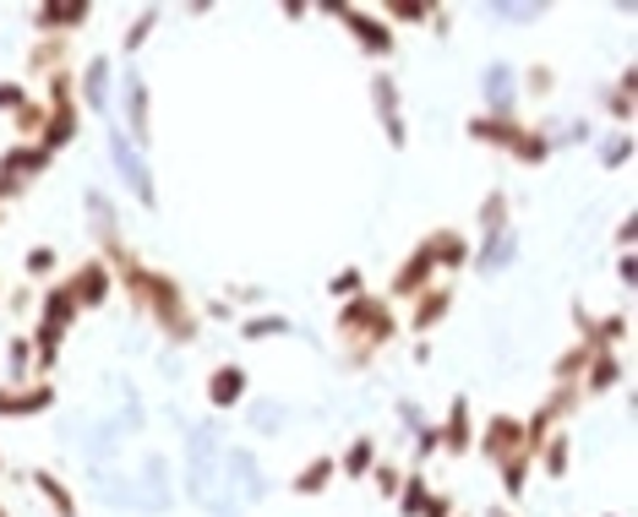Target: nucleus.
Returning a JSON list of instances; mask_svg holds the SVG:
<instances>
[{"mask_svg":"<svg viewBox=\"0 0 638 517\" xmlns=\"http://www.w3.org/2000/svg\"><path fill=\"white\" fill-rule=\"evenodd\" d=\"M88 213H93V240H99V262L115 273V289L126 294V305L159 327V338L170 349H191L202 338V311L186 294V283L153 262L137 256V245L121 235V213L104 191H88Z\"/></svg>","mask_w":638,"mask_h":517,"instance_id":"f257e3e1","label":"nucleus"},{"mask_svg":"<svg viewBox=\"0 0 638 517\" xmlns=\"http://www.w3.org/2000/svg\"><path fill=\"white\" fill-rule=\"evenodd\" d=\"M399 332H404V321H399L388 294L361 289L355 300H345L334 311V338H339V365L345 370H372L399 343Z\"/></svg>","mask_w":638,"mask_h":517,"instance_id":"f03ea898","label":"nucleus"},{"mask_svg":"<svg viewBox=\"0 0 638 517\" xmlns=\"http://www.w3.org/2000/svg\"><path fill=\"white\" fill-rule=\"evenodd\" d=\"M464 131H470V142H480V148H491V153H508L513 164H524V169H540L551 153H556V137L546 131V126H529L518 110L513 115H470L464 121Z\"/></svg>","mask_w":638,"mask_h":517,"instance_id":"7ed1b4c3","label":"nucleus"},{"mask_svg":"<svg viewBox=\"0 0 638 517\" xmlns=\"http://www.w3.org/2000/svg\"><path fill=\"white\" fill-rule=\"evenodd\" d=\"M323 17H334V23H345L350 28V39H355V50L366 55V61H377V66H388L393 55H399V34L372 12V7H323Z\"/></svg>","mask_w":638,"mask_h":517,"instance_id":"20e7f679","label":"nucleus"},{"mask_svg":"<svg viewBox=\"0 0 638 517\" xmlns=\"http://www.w3.org/2000/svg\"><path fill=\"white\" fill-rule=\"evenodd\" d=\"M366 93H372V110H377V121H383V137H388V148H393V153H404V148H410V126H404L399 77H393L388 66H377V72H372V83H366Z\"/></svg>","mask_w":638,"mask_h":517,"instance_id":"39448f33","label":"nucleus"},{"mask_svg":"<svg viewBox=\"0 0 638 517\" xmlns=\"http://www.w3.org/2000/svg\"><path fill=\"white\" fill-rule=\"evenodd\" d=\"M573 343H584L589 354H600V349H622L627 343V311H605V316H595L584 300H573Z\"/></svg>","mask_w":638,"mask_h":517,"instance_id":"423d86ee","label":"nucleus"},{"mask_svg":"<svg viewBox=\"0 0 638 517\" xmlns=\"http://www.w3.org/2000/svg\"><path fill=\"white\" fill-rule=\"evenodd\" d=\"M475 452H480L491 468H502L508 457L524 452V419H518V414H491L486 425H475Z\"/></svg>","mask_w":638,"mask_h":517,"instance_id":"0eeeda50","label":"nucleus"},{"mask_svg":"<svg viewBox=\"0 0 638 517\" xmlns=\"http://www.w3.org/2000/svg\"><path fill=\"white\" fill-rule=\"evenodd\" d=\"M442 273H437V262H431V251H426V240H415L410 245V256L393 267V278H388V300H415L421 289H431Z\"/></svg>","mask_w":638,"mask_h":517,"instance_id":"6e6552de","label":"nucleus"},{"mask_svg":"<svg viewBox=\"0 0 638 517\" xmlns=\"http://www.w3.org/2000/svg\"><path fill=\"white\" fill-rule=\"evenodd\" d=\"M93 23L88 0H61V7H34V34L39 39H77Z\"/></svg>","mask_w":638,"mask_h":517,"instance_id":"1a4fd4ad","label":"nucleus"},{"mask_svg":"<svg viewBox=\"0 0 638 517\" xmlns=\"http://www.w3.org/2000/svg\"><path fill=\"white\" fill-rule=\"evenodd\" d=\"M453 283H431V289H421L415 300H410V316H404V327L415 332V338H431L448 316H453Z\"/></svg>","mask_w":638,"mask_h":517,"instance_id":"9d476101","label":"nucleus"},{"mask_svg":"<svg viewBox=\"0 0 638 517\" xmlns=\"http://www.w3.org/2000/svg\"><path fill=\"white\" fill-rule=\"evenodd\" d=\"M55 408V381H23V387H0V419H34V414H50Z\"/></svg>","mask_w":638,"mask_h":517,"instance_id":"9b49d317","label":"nucleus"},{"mask_svg":"<svg viewBox=\"0 0 638 517\" xmlns=\"http://www.w3.org/2000/svg\"><path fill=\"white\" fill-rule=\"evenodd\" d=\"M426 240V251H431V262H437V273H470V256H475V245H470V235L464 229H453V224H437V229H426L421 235Z\"/></svg>","mask_w":638,"mask_h":517,"instance_id":"f8f14e48","label":"nucleus"},{"mask_svg":"<svg viewBox=\"0 0 638 517\" xmlns=\"http://www.w3.org/2000/svg\"><path fill=\"white\" fill-rule=\"evenodd\" d=\"M66 278H72V289H77L83 316H88V311H104V305L115 300V273H110L99 256H83V262H77V273H66Z\"/></svg>","mask_w":638,"mask_h":517,"instance_id":"ddd939ff","label":"nucleus"},{"mask_svg":"<svg viewBox=\"0 0 638 517\" xmlns=\"http://www.w3.org/2000/svg\"><path fill=\"white\" fill-rule=\"evenodd\" d=\"M55 159L39 148V142H12L7 153H0V180L7 186H17V191H28L34 180H45V169H50Z\"/></svg>","mask_w":638,"mask_h":517,"instance_id":"4468645a","label":"nucleus"},{"mask_svg":"<svg viewBox=\"0 0 638 517\" xmlns=\"http://www.w3.org/2000/svg\"><path fill=\"white\" fill-rule=\"evenodd\" d=\"M132 148H148L153 142V88L142 77H126V131H121Z\"/></svg>","mask_w":638,"mask_h":517,"instance_id":"2eb2a0df","label":"nucleus"},{"mask_svg":"<svg viewBox=\"0 0 638 517\" xmlns=\"http://www.w3.org/2000/svg\"><path fill=\"white\" fill-rule=\"evenodd\" d=\"M246 392H251V376H246L240 360H224V365L208 370V408H218V414H224V408H240Z\"/></svg>","mask_w":638,"mask_h":517,"instance_id":"dca6fc26","label":"nucleus"},{"mask_svg":"<svg viewBox=\"0 0 638 517\" xmlns=\"http://www.w3.org/2000/svg\"><path fill=\"white\" fill-rule=\"evenodd\" d=\"M437 436H442V452H448V457H470V446H475V408H470L464 392H453V403H448Z\"/></svg>","mask_w":638,"mask_h":517,"instance_id":"f3484780","label":"nucleus"},{"mask_svg":"<svg viewBox=\"0 0 638 517\" xmlns=\"http://www.w3.org/2000/svg\"><path fill=\"white\" fill-rule=\"evenodd\" d=\"M622 381H627L622 349H600V354H589V365H584V376H578V392H584V403H589V398H600V392H616Z\"/></svg>","mask_w":638,"mask_h":517,"instance_id":"a211bd4d","label":"nucleus"},{"mask_svg":"<svg viewBox=\"0 0 638 517\" xmlns=\"http://www.w3.org/2000/svg\"><path fill=\"white\" fill-rule=\"evenodd\" d=\"M110 77H115V61H110V55H93V61L83 66V77H77V104H83V115H104V110H110Z\"/></svg>","mask_w":638,"mask_h":517,"instance_id":"6ab92c4d","label":"nucleus"},{"mask_svg":"<svg viewBox=\"0 0 638 517\" xmlns=\"http://www.w3.org/2000/svg\"><path fill=\"white\" fill-rule=\"evenodd\" d=\"M55 72H77V45L72 39H34L28 45V77H55Z\"/></svg>","mask_w":638,"mask_h":517,"instance_id":"aec40b11","label":"nucleus"},{"mask_svg":"<svg viewBox=\"0 0 638 517\" xmlns=\"http://www.w3.org/2000/svg\"><path fill=\"white\" fill-rule=\"evenodd\" d=\"M110 153H115V164H121V175H126V186H132V197L142 202V207H153L159 197H153V180H148V164L137 159V148L121 137V126H110Z\"/></svg>","mask_w":638,"mask_h":517,"instance_id":"412c9836","label":"nucleus"},{"mask_svg":"<svg viewBox=\"0 0 638 517\" xmlns=\"http://www.w3.org/2000/svg\"><path fill=\"white\" fill-rule=\"evenodd\" d=\"M513 256H518V235H513V229L486 235V240L475 245V256H470V273H502Z\"/></svg>","mask_w":638,"mask_h":517,"instance_id":"4be33fe9","label":"nucleus"},{"mask_svg":"<svg viewBox=\"0 0 638 517\" xmlns=\"http://www.w3.org/2000/svg\"><path fill=\"white\" fill-rule=\"evenodd\" d=\"M23 479L50 501V512H55V517H83V512H77V495H72V484H66L61 474H50V468H28Z\"/></svg>","mask_w":638,"mask_h":517,"instance_id":"5701e85b","label":"nucleus"},{"mask_svg":"<svg viewBox=\"0 0 638 517\" xmlns=\"http://www.w3.org/2000/svg\"><path fill=\"white\" fill-rule=\"evenodd\" d=\"M334 479H339V457H334V452H316V457H311V463H305V468L289 479V490L311 501V495H323Z\"/></svg>","mask_w":638,"mask_h":517,"instance_id":"b1692460","label":"nucleus"},{"mask_svg":"<svg viewBox=\"0 0 638 517\" xmlns=\"http://www.w3.org/2000/svg\"><path fill=\"white\" fill-rule=\"evenodd\" d=\"M633 93H638V72H633V66H622L616 88H605V93H600V115H611L622 131L633 126Z\"/></svg>","mask_w":638,"mask_h":517,"instance_id":"393cba45","label":"nucleus"},{"mask_svg":"<svg viewBox=\"0 0 638 517\" xmlns=\"http://www.w3.org/2000/svg\"><path fill=\"white\" fill-rule=\"evenodd\" d=\"M377 17H383L393 34H399V28H415V23L426 28V23L437 17V0H383V7H377Z\"/></svg>","mask_w":638,"mask_h":517,"instance_id":"a878e982","label":"nucleus"},{"mask_svg":"<svg viewBox=\"0 0 638 517\" xmlns=\"http://www.w3.org/2000/svg\"><path fill=\"white\" fill-rule=\"evenodd\" d=\"M502 229H513V197L497 186V191H486L480 197V213H475V235L486 240V235H502Z\"/></svg>","mask_w":638,"mask_h":517,"instance_id":"bb28decb","label":"nucleus"},{"mask_svg":"<svg viewBox=\"0 0 638 517\" xmlns=\"http://www.w3.org/2000/svg\"><path fill=\"white\" fill-rule=\"evenodd\" d=\"M535 468H540L546 479H567V468H573V436H567V430H551V436L540 441V452H535Z\"/></svg>","mask_w":638,"mask_h":517,"instance_id":"cd10ccee","label":"nucleus"},{"mask_svg":"<svg viewBox=\"0 0 638 517\" xmlns=\"http://www.w3.org/2000/svg\"><path fill=\"white\" fill-rule=\"evenodd\" d=\"M377 468V436H355L345 452H339V474L345 479H366Z\"/></svg>","mask_w":638,"mask_h":517,"instance_id":"c85d7f7f","label":"nucleus"},{"mask_svg":"<svg viewBox=\"0 0 638 517\" xmlns=\"http://www.w3.org/2000/svg\"><path fill=\"white\" fill-rule=\"evenodd\" d=\"M508 83H513V72H508V66H486V99H491V110H486V115H513L518 88H508Z\"/></svg>","mask_w":638,"mask_h":517,"instance_id":"c756f323","label":"nucleus"},{"mask_svg":"<svg viewBox=\"0 0 638 517\" xmlns=\"http://www.w3.org/2000/svg\"><path fill=\"white\" fill-rule=\"evenodd\" d=\"M584 365H589V349H584V343H567V349L551 360V387H578Z\"/></svg>","mask_w":638,"mask_h":517,"instance_id":"7c9ffc66","label":"nucleus"},{"mask_svg":"<svg viewBox=\"0 0 638 517\" xmlns=\"http://www.w3.org/2000/svg\"><path fill=\"white\" fill-rule=\"evenodd\" d=\"M426 495H431V484H426V474H421V468H404V484H399V495H393V506H399V517H421V506H426Z\"/></svg>","mask_w":638,"mask_h":517,"instance_id":"2f4dec72","label":"nucleus"},{"mask_svg":"<svg viewBox=\"0 0 638 517\" xmlns=\"http://www.w3.org/2000/svg\"><path fill=\"white\" fill-rule=\"evenodd\" d=\"M45 121H50L45 99H28V104L12 115V131H17V142H39V137H45Z\"/></svg>","mask_w":638,"mask_h":517,"instance_id":"473e14b6","label":"nucleus"},{"mask_svg":"<svg viewBox=\"0 0 638 517\" xmlns=\"http://www.w3.org/2000/svg\"><path fill=\"white\" fill-rule=\"evenodd\" d=\"M7 370H12V387L34 381V338H28V332H17V338L7 343Z\"/></svg>","mask_w":638,"mask_h":517,"instance_id":"72a5a7b5","label":"nucleus"},{"mask_svg":"<svg viewBox=\"0 0 638 517\" xmlns=\"http://www.w3.org/2000/svg\"><path fill=\"white\" fill-rule=\"evenodd\" d=\"M540 408L551 414V425H567V419L584 408V392H578V387H551V392L540 398Z\"/></svg>","mask_w":638,"mask_h":517,"instance_id":"f704fd0d","label":"nucleus"},{"mask_svg":"<svg viewBox=\"0 0 638 517\" xmlns=\"http://www.w3.org/2000/svg\"><path fill=\"white\" fill-rule=\"evenodd\" d=\"M240 338H246V343L289 338V316H278V311H273V316H246V321H240Z\"/></svg>","mask_w":638,"mask_h":517,"instance_id":"c9c22d12","label":"nucleus"},{"mask_svg":"<svg viewBox=\"0 0 638 517\" xmlns=\"http://www.w3.org/2000/svg\"><path fill=\"white\" fill-rule=\"evenodd\" d=\"M153 28H159V7H142L137 12V23L126 28V39H121V55H137L148 39H153Z\"/></svg>","mask_w":638,"mask_h":517,"instance_id":"e433bc0d","label":"nucleus"},{"mask_svg":"<svg viewBox=\"0 0 638 517\" xmlns=\"http://www.w3.org/2000/svg\"><path fill=\"white\" fill-rule=\"evenodd\" d=\"M23 273H28V278H50V283H55V273H61V251H55V245H28Z\"/></svg>","mask_w":638,"mask_h":517,"instance_id":"4c0bfd02","label":"nucleus"},{"mask_svg":"<svg viewBox=\"0 0 638 517\" xmlns=\"http://www.w3.org/2000/svg\"><path fill=\"white\" fill-rule=\"evenodd\" d=\"M627 159H633V131H616L600 142V169H622Z\"/></svg>","mask_w":638,"mask_h":517,"instance_id":"58836bf2","label":"nucleus"},{"mask_svg":"<svg viewBox=\"0 0 638 517\" xmlns=\"http://www.w3.org/2000/svg\"><path fill=\"white\" fill-rule=\"evenodd\" d=\"M361 289H366V273H361V267H339V273L328 278V294H334L339 305H345V300H355Z\"/></svg>","mask_w":638,"mask_h":517,"instance_id":"ea45409f","label":"nucleus"},{"mask_svg":"<svg viewBox=\"0 0 638 517\" xmlns=\"http://www.w3.org/2000/svg\"><path fill=\"white\" fill-rule=\"evenodd\" d=\"M366 479L377 484V495H383V501H393V495H399V484H404V468H399V463H388V457H377V468H372Z\"/></svg>","mask_w":638,"mask_h":517,"instance_id":"a19ab883","label":"nucleus"},{"mask_svg":"<svg viewBox=\"0 0 638 517\" xmlns=\"http://www.w3.org/2000/svg\"><path fill=\"white\" fill-rule=\"evenodd\" d=\"M551 88H556V72H551L546 61L524 66V93H529V99H551Z\"/></svg>","mask_w":638,"mask_h":517,"instance_id":"79ce46f5","label":"nucleus"},{"mask_svg":"<svg viewBox=\"0 0 638 517\" xmlns=\"http://www.w3.org/2000/svg\"><path fill=\"white\" fill-rule=\"evenodd\" d=\"M437 452H442V436H437L431 419H421V425H415V463H426V457H437Z\"/></svg>","mask_w":638,"mask_h":517,"instance_id":"37998d69","label":"nucleus"},{"mask_svg":"<svg viewBox=\"0 0 638 517\" xmlns=\"http://www.w3.org/2000/svg\"><path fill=\"white\" fill-rule=\"evenodd\" d=\"M28 99H34V93H28V83H0V115H17Z\"/></svg>","mask_w":638,"mask_h":517,"instance_id":"c03bdc74","label":"nucleus"},{"mask_svg":"<svg viewBox=\"0 0 638 517\" xmlns=\"http://www.w3.org/2000/svg\"><path fill=\"white\" fill-rule=\"evenodd\" d=\"M453 512H459V506H453V495H448V490H431V495H426V506H421V517H453Z\"/></svg>","mask_w":638,"mask_h":517,"instance_id":"a18cd8bd","label":"nucleus"},{"mask_svg":"<svg viewBox=\"0 0 638 517\" xmlns=\"http://www.w3.org/2000/svg\"><path fill=\"white\" fill-rule=\"evenodd\" d=\"M7 311H12V316H28V311H34V289H12V294H7Z\"/></svg>","mask_w":638,"mask_h":517,"instance_id":"49530a36","label":"nucleus"},{"mask_svg":"<svg viewBox=\"0 0 638 517\" xmlns=\"http://www.w3.org/2000/svg\"><path fill=\"white\" fill-rule=\"evenodd\" d=\"M202 321H235V305H229V300H208Z\"/></svg>","mask_w":638,"mask_h":517,"instance_id":"de8ad7c7","label":"nucleus"},{"mask_svg":"<svg viewBox=\"0 0 638 517\" xmlns=\"http://www.w3.org/2000/svg\"><path fill=\"white\" fill-rule=\"evenodd\" d=\"M633 229H638L633 218H622V224H616V251H633Z\"/></svg>","mask_w":638,"mask_h":517,"instance_id":"09e8293b","label":"nucleus"},{"mask_svg":"<svg viewBox=\"0 0 638 517\" xmlns=\"http://www.w3.org/2000/svg\"><path fill=\"white\" fill-rule=\"evenodd\" d=\"M616 278H622V283H633V251H622V256H616Z\"/></svg>","mask_w":638,"mask_h":517,"instance_id":"8fccbe9b","label":"nucleus"},{"mask_svg":"<svg viewBox=\"0 0 638 517\" xmlns=\"http://www.w3.org/2000/svg\"><path fill=\"white\" fill-rule=\"evenodd\" d=\"M486 517H513V512H508V506H491V512H486Z\"/></svg>","mask_w":638,"mask_h":517,"instance_id":"3c124183","label":"nucleus"},{"mask_svg":"<svg viewBox=\"0 0 638 517\" xmlns=\"http://www.w3.org/2000/svg\"><path fill=\"white\" fill-rule=\"evenodd\" d=\"M0 305H7V283H0Z\"/></svg>","mask_w":638,"mask_h":517,"instance_id":"603ef678","label":"nucleus"},{"mask_svg":"<svg viewBox=\"0 0 638 517\" xmlns=\"http://www.w3.org/2000/svg\"><path fill=\"white\" fill-rule=\"evenodd\" d=\"M0 517H12V512H7V501H0Z\"/></svg>","mask_w":638,"mask_h":517,"instance_id":"864d4df0","label":"nucleus"},{"mask_svg":"<svg viewBox=\"0 0 638 517\" xmlns=\"http://www.w3.org/2000/svg\"><path fill=\"white\" fill-rule=\"evenodd\" d=\"M0 474H7V457H0Z\"/></svg>","mask_w":638,"mask_h":517,"instance_id":"5fc2aeb1","label":"nucleus"},{"mask_svg":"<svg viewBox=\"0 0 638 517\" xmlns=\"http://www.w3.org/2000/svg\"><path fill=\"white\" fill-rule=\"evenodd\" d=\"M0 224H7V213H0Z\"/></svg>","mask_w":638,"mask_h":517,"instance_id":"6e6d98bb","label":"nucleus"},{"mask_svg":"<svg viewBox=\"0 0 638 517\" xmlns=\"http://www.w3.org/2000/svg\"><path fill=\"white\" fill-rule=\"evenodd\" d=\"M605 517H616V512H605Z\"/></svg>","mask_w":638,"mask_h":517,"instance_id":"4d7b16f0","label":"nucleus"}]
</instances>
